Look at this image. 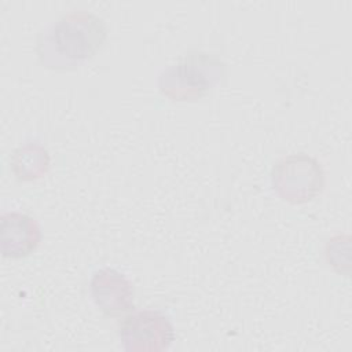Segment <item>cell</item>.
Returning <instances> with one entry per match:
<instances>
[{
	"instance_id": "obj_1",
	"label": "cell",
	"mask_w": 352,
	"mask_h": 352,
	"mask_svg": "<svg viewBox=\"0 0 352 352\" xmlns=\"http://www.w3.org/2000/svg\"><path fill=\"white\" fill-rule=\"evenodd\" d=\"M107 37L104 21L88 11H70L37 36L36 52L50 69L69 70L96 55Z\"/></svg>"
},
{
	"instance_id": "obj_2",
	"label": "cell",
	"mask_w": 352,
	"mask_h": 352,
	"mask_svg": "<svg viewBox=\"0 0 352 352\" xmlns=\"http://www.w3.org/2000/svg\"><path fill=\"white\" fill-rule=\"evenodd\" d=\"M223 74L221 60L202 51H190L158 76L160 91L172 100L204 96Z\"/></svg>"
},
{
	"instance_id": "obj_3",
	"label": "cell",
	"mask_w": 352,
	"mask_h": 352,
	"mask_svg": "<svg viewBox=\"0 0 352 352\" xmlns=\"http://www.w3.org/2000/svg\"><path fill=\"white\" fill-rule=\"evenodd\" d=\"M271 183L283 201L305 204L323 191L324 170L316 158L305 153L290 154L274 165Z\"/></svg>"
},
{
	"instance_id": "obj_4",
	"label": "cell",
	"mask_w": 352,
	"mask_h": 352,
	"mask_svg": "<svg viewBox=\"0 0 352 352\" xmlns=\"http://www.w3.org/2000/svg\"><path fill=\"white\" fill-rule=\"evenodd\" d=\"M122 348L129 352H160L175 341V327L169 318L157 309L129 314L120 324Z\"/></svg>"
},
{
	"instance_id": "obj_5",
	"label": "cell",
	"mask_w": 352,
	"mask_h": 352,
	"mask_svg": "<svg viewBox=\"0 0 352 352\" xmlns=\"http://www.w3.org/2000/svg\"><path fill=\"white\" fill-rule=\"evenodd\" d=\"M89 292L95 305L106 316H120L135 307L133 285L114 268L103 267L95 271L89 280Z\"/></svg>"
},
{
	"instance_id": "obj_6",
	"label": "cell",
	"mask_w": 352,
	"mask_h": 352,
	"mask_svg": "<svg viewBox=\"0 0 352 352\" xmlns=\"http://www.w3.org/2000/svg\"><path fill=\"white\" fill-rule=\"evenodd\" d=\"M41 241V230L34 217L22 212H6L0 219V249L8 258H22L33 253Z\"/></svg>"
},
{
	"instance_id": "obj_7",
	"label": "cell",
	"mask_w": 352,
	"mask_h": 352,
	"mask_svg": "<svg viewBox=\"0 0 352 352\" xmlns=\"http://www.w3.org/2000/svg\"><path fill=\"white\" fill-rule=\"evenodd\" d=\"M10 165L18 180L32 182L47 173L50 168V154L47 148L37 142L25 143L14 150Z\"/></svg>"
},
{
	"instance_id": "obj_8",
	"label": "cell",
	"mask_w": 352,
	"mask_h": 352,
	"mask_svg": "<svg viewBox=\"0 0 352 352\" xmlns=\"http://www.w3.org/2000/svg\"><path fill=\"white\" fill-rule=\"evenodd\" d=\"M326 258L329 261V264L336 268L338 272H344L342 271V265H345V268H349V264L346 261L342 260L344 257H348L349 253V236L348 235H336L331 239H329V242L326 243Z\"/></svg>"
}]
</instances>
